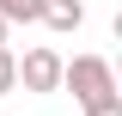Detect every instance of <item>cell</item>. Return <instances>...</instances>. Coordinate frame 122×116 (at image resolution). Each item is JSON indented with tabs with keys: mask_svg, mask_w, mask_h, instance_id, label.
Returning <instances> with one entry per match:
<instances>
[{
	"mask_svg": "<svg viewBox=\"0 0 122 116\" xmlns=\"http://www.w3.org/2000/svg\"><path fill=\"white\" fill-rule=\"evenodd\" d=\"M18 86L25 92H61V55L49 43L25 49V61H18Z\"/></svg>",
	"mask_w": 122,
	"mask_h": 116,
	"instance_id": "7a4b0ae2",
	"label": "cell"
},
{
	"mask_svg": "<svg viewBox=\"0 0 122 116\" xmlns=\"http://www.w3.org/2000/svg\"><path fill=\"white\" fill-rule=\"evenodd\" d=\"M43 25L49 31H79L86 25V6H79V0H49L43 6Z\"/></svg>",
	"mask_w": 122,
	"mask_h": 116,
	"instance_id": "3957f363",
	"label": "cell"
},
{
	"mask_svg": "<svg viewBox=\"0 0 122 116\" xmlns=\"http://www.w3.org/2000/svg\"><path fill=\"white\" fill-rule=\"evenodd\" d=\"M6 37H12V25H6V18H0V43H6Z\"/></svg>",
	"mask_w": 122,
	"mask_h": 116,
	"instance_id": "52a82bcc",
	"label": "cell"
},
{
	"mask_svg": "<svg viewBox=\"0 0 122 116\" xmlns=\"http://www.w3.org/2000/svg\"><path fill=\"white\" fill-rule=\"evenodd\" d=\"M43 6L49 0H0V18L6 25H43Z\"/></svg>",
	"mask_w": 122,
	"mask_h": 116,
	"instance_id": "277c9868",
	"label": "cell"
},
{
	"mask_svg": "<svg viewBox=\"0 0 122 116\" xmlns=\"http://www.w3.org/2000/svg\"><path fill=\"white\" fill-rule=\"evenodd\" d=\"M79 110L86 116H122V92H98V98H86Z\"/></svg>",
	"mask_w": 122,
	"mask_h": 116,
	"instance_id": "5b68a950",
	"label": "cell"
},
{
	"mask_svg": "<svg viewBox=\"0 0 122 116\" xmlns=\"http://www.w3.org/2000/svg\"><path fill=\"white\" fill-rule=\"evenodd\" d=\"M6 92H18V55L0 43V98H6Z\"/></svg>",
	"mask_w": 122,
	"mask_h": 116,
	"instance_id": "8992f818",
	"label": "cell"
},
{
	"mask_svg": "<svg viewBox=\"0 0 122 116\" xmlns=\"http://www.w3.org/2000/svg\"><path fill=\"white\" fill-rule=\"evenodd\" d=\"M61 92H73V104L98 98V92H116V67L104 55H73V61H61Z\"/></svg>",
	"mask_w": 122,
	"mask_h": 116,
	"instance_id": "6da1fadb",
	"label": "cell"
}]
</instances>
